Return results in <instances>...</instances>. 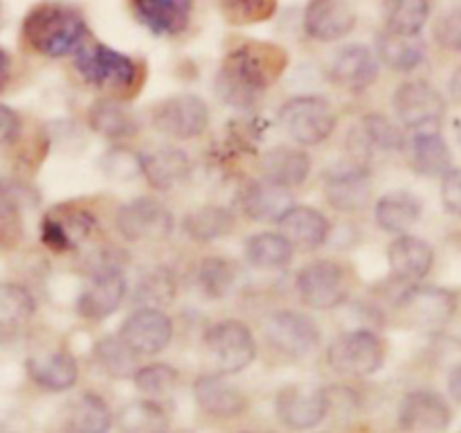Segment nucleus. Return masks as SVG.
<instances>
[{"instance_id": "f257e3e1", "label": "nucleus", "mask_w": 461, "mask_h": 433, "mask_svg": "<svg viewBox=\"0 0 461 433\" xmlns=\"http://www.w3.org/2000/svg\"><path fill=\"white\" fill-rule=\"evenodd\" d=\"M288 52L270 41H243L225 54L216 75V93L232 106L248 108L284 75Z\"/></svg>"}, {"instance_id": "f03ea898", "label": "nucleus", "mask_w": 461, "mask_h": 433, "mask_svg": "<svg viewBox=\"0 0 461 433\" xmlns=\"http://www.w3.org/2000/svg\"><path fill=\"white\" fill-rule=\"evenodd\" d=\"M21 41L39 57H70L90 41L88 18L84 9L68 0H41L23 18Z\"/></svg>"}, {"instance_id": "7ed1b4c3", "label": "nucleus", "mask_w": 461, "mask_h": 433, "mask_svg": "<svg viewBox=\"0 0 461 433\" xmlns=\"http://www.w3.org/2000/svg\"><path fill=\"white\" fill-rule=\"evenodd\" d=\"M72 57L81 79L106 93L129 95L142 81V66L131 54L99 41H86Z\"/></svg>"}, {"instance_id": "20e7f679", "label": "nucleus", "mask_w": 461, "mask_h": 433, "mask_svg": "<svg viewBox=\"0 0 461 433\" xmlns=\"http://www.w3.org/2000/svg\"><path fill=\"white\" fill-rule=\"evenodd\" d=\"M203 350L210 361L212 373L237 374L255 361L257 341L246 323L237 318H225L205 329Z\"/></svg>"}, {"instance_id": "39448f33", "label": "nucleus", "mask_w": 461, "mask_h": 433, "mask_svg": "<svg viewBox=\"0 0 461 433\" xmlns=\"http://www.w3.org/2000/svg\"><path fill=\"white\" fill-rule=\"evenodd\" d=\"M295 291L309 309L329 311L345 305L351 291L349 271L342 262L313 260L302 266L295 278Z\"/></svg>"}, {"instance_id": "423d86ee", "label": "nucleus", "mask_w": 461, "mask_h": 433, "mask_svg": "<svg viewBox=\"0 0 461 433\" xmlns=\"http://www.w3.org/2000/svg\"><path fill=\"white\" fill-rule=\"evenodd\" d=\"M387 347L381 334L372 329H351L331 341L327 361L338 374L345 377H369L385 364Z\"/></svg>"}, {"instance_id": "0eeeda50", "label": "nucleus", "mask_w": 461, "mask_h": 433, "mask_svg": "<svg viewBox=\"0 0 461 433\" xmlns=\"http://www.w3.org/2000/svg\"><path fill=\"white\" fill-rule=\"evenodd\" d=\"M279 122L297 144L313 147L336 131L338 117L329 99L320 95H300L279 108Z\"/></svg>"}, {"instance_id": "6e6552de", "label": "nucleus", "mask_w": 461, "mask_h": 433, "mask_svg": "<svg viewBox=\"0 0 461 433\" xmlns=\"http://www.w3.org/2000/svg\"><path fill=\"white\" fill-rule=\"evenodd\" d=\"M264 334L275 350L293 359L313 355L322 341L318 323L309 314L295 309H277L266 316Z\"/></svg>"}, {"instance_id": "1a4fd4ad", "label": "nucleus", "mask_w": 461, "mask_h": 433, "mask_svg": "<svg viewBox=\"0 0 461 433\" xmlns=\"http://www.w3.org/2000/svg\"><path fill=\"white\" fill-rule=\"evenodd\" d=\"M153 126L174 140H194L210 126V106L192 93L171 95L153 106Z\"/></svg>"}, {"instance_id": "9d476101", "label": "nucleus", "mask_w": 461, "mask_h": 433, "mask_svg": "<svg viewBox=\"0 0 461 433\" xmlns=\"http://www.w3.org/2000/svg\"><path fill=\"white\" fill-rule=\"evenodd\" d=\"M401 124L414 131H437L446 115V102L439 90L423 79L403 81L392 99Z\"/></svg>"}, {"instance_id": "9b49d317", "label": "nucleus", "mask_w": 461, "mask_h": 433, "mask_svg": "<svg viewBox=\"0 0 461 433\" xmlns=\"http://www.w3.org/2000/svg\"><path fill=\"white\" fill-rule=\"evenodd\" d=\"M115 226L129 242H162L174 230V216L158 198L138 197L117 207Z\"/></svg>"}, {"instance_id": "f8f14e48", "label": "nucleus", "mask_w": 461, "mask_h": 433, "mask_svg": "<svg viewBox=\"0 0 461 433\" xmlns=\"http://www.w3.org/2000/svg\"><path fill=\"white\" fill-rule=\"evenodd\" d=\"M138 25L160 39H180L194 23V0H126Z\"/></svg>"}, {"instance_id": "ddd939ff", "label": "nucleus", "mask_w": 461, "mask_h": 433, "mask_svg": "<svg viewBox=\"0 0 461 433\" xmlns=\"http://www.w3.org/2000/svg\"><path fill=\"white\" fill-rule=\"evenodd\" d=\"M457 309V298L439 287H410L399 298V311L405 323L435 332L450 323Z\"/></svg>"}, {"instance_id": "4468645a", "label": "nucleus", "mask_w": 461, "mask_h": 433, "mask_svg": "<svg viewBox=\"0 0 461 433\" xmlns=\"http://www.w3.org/2000/svg\"><path fill=\"white\" fill-rule=\"evenodd\" d=\"M97 230V219L77 206H59L43 216L41 239L54 253L75 251L84 246Z\"/></svg>"}, {"instance_id": "2eb2a0df", "label": "nucleus", "mask_w": 461, "mask_h": 433, "mask_svg": "<svg viewBox=\"0 0 461 433\" xmlns=\"http://www.w3.org/2000/svg\"><path fill=\"white\" fill-rule=\"evenodd\" d=\"M358 25V14L349 0H309L302 14V27L311 41L336 43Z\"/></svg>"}, {"instance_id": "dca6fc26", "label": "nucleus", "mask_w": 461, "mask_h": 433, "mask_svg": "<svg viewBox=\"0 0 461 433\" xmlns=\"http://www.w3.org/2000/svg\"><path fill=\"white\" fill-rule=\"evenodd\" d=\"M324 197L338 212H363L372 203V179L369 170L358 161L333 167L324 176Z\"/></svg>"}, {"instance_id": "f3484780", "label": "nucleus", "mask_w": 461, "mask_h": 433, "mask_svg": "<svg viewBox=\"0 0 461 433\" xmlns=\"http://www.w3.org/2000/svg\"><path fill=\"white\" fill-rule=\"evenodd\" d=\"M126 298L124 269L95 271L86 275V287L77 298V311L88 320H104L120 309Z\"/></svg>"}, {"instance_id": "a211bd4d", "label": "nucleus", "mask_w": 461, "mask_h": 433, "mask_svg": "<svg viewBox=\"0 0 461 433\" xmlns=\"http://www.w3.org/2000/svg\"><path fill=\"white\" fill-rule=\"evenodd\" d=\"M120 336L140 356H151L169 345L174 336V323L160 307H140L122 323Z\"/></svg>"}, {"instance_id": "6ab92c4d", "label": "nucleus", "mask_w": 461, "mask_h": 433, "mask_svg": "<svg viewBox=\"0 0 461 433\" xmlns=\"http://www.w3.org/2000/svg\"><path fill=\"white\" fill-rule=\"evenodd\" d=\"M329 392L315 386H286L277 397V415L293 431H306L329 413Z\"/></svg>"}, {"instance_id": "aec40b11", "label": "nucleus", "mask_w": 461, "mask_h": 433, "mask_svg": "<svg viewBox=\"0 0 461 433\" xmlns=\"http://www.w3.org/2000/svg\"><path fill=\"white\" fill-rule=\"evenodd\" d=\"M450 419L448 401L435 391L408 392L399 406V427L405 433H441Z\"/></svg>"}, {"instance_id": "412c9836", "label": "nucleus", "mask_w": 461, "mask_h": 433, "mask_svg": "<svg viewBox=\"0 0 461 433\" xmlns=\"http://www.w3.org/2000/svg\"><path fill=\"white\" fill-rule=\"evenodd\" d=\"M333 84L349 90H365L378 79V59L374 50L363 43L342 45L329 63Z\"/></svg>"}, {"instance_id": "4be33fe9", "label": "nucleus", "mask_w": 461, "mask_h": 433, "mask_svg": "<svg viewBox=\"0 0 461 433\" xmlns=\"http://www.w3.org/2000/svg\"><path fill=\"white\" fill-rule=\"evenodd\" d=\"M277 226L288 244L300 251H315L324 246L331 235V224L327 216L311 206H291L279 216Z\"/></svg>"}, {"instance_id": "5701e85b", "label": "nucleus", "mask_w": 461, "mask_h": 433, "mask_svg": "<svg viewBox=\"0 0 461 433\" xmlns=\"http://www.w3.org/2000/svg\"><path fill=\"white\" fill-rule=\"evenodd\" d=\"M198 406L214 418H237L246 410L248 400L243 391L225 379V374L205 373L194 382Z\"/></svg>"}, {"instance_id": "b1692460", "label": "nucleus", "mask_w": 461, "mask_h": 433, "mask_svg": "<svg viewBox=\"0 0 461 433\" xmlns=\"http://www.w3.org/2000/svg\"><path fill=\"white\" fill-rule=\"evenodd\" d=\"M387 260L396 280L401 282H417L430 273L435 264V251L428 242L414 235H399L387 248Z\"/></svg>"}, {"instance_id": "393cba45", "label": "nucleus", "mask_w": 461, "mask_h": 433, "mask_svg": "<svg viewBox=\"0 0 461 433\" xmlns=\"http://www.w3.org/2000/svg\"><path fill=\"white\" fill-rule=\"evenodd\" d=\"M189 156L178 147L162 144L140 153V170L147 183L156 189H171L189 176Z\"/></svg>"}, {"instance_id": "a878e982", "label": "nucleus", "mask_w": 461, "mask_h": 433, "mask_svg": "<svg viewBox=\"0 0 461 433\" xmlns=\"http://www.w3.org/2000/svg\"><path fill=\"white\" fill-rule=\"evenodd\" d=\"M311 156L300 147H273L261 158V179L279 185L284 189L297 188L304 183L311 174Z\"/></svg>"}, {"instance_id": "bb28decb", "label": "nucleus", "mask_w": 461, "mask_h": 433, "mask_svg": "<svg viewBox=\"0 0 461 433\" xmlns=\"http://www.w3.org/2000/svg\"><path fill=\"white\" fill-rule=\"evenodd\" d=\"M27 373L36 386L45 391L61 392L68 391L77 383L79 377V365L72 352L68 350H50L39 352V355L27 359Z\"/></svg>"}, {"instance_id": "cd10ccee", "label": "nucleus", "mask_w": 461, "mask_h": 433, "mask_svg": "<svg viewBox=\"0 0 461 433\" xmlns=\"http://www.w3.org/2000/svg\"><path fill=\"white\" fill-rule=\"evenodd\" d=\"M426 41L421 34H399L381 30L376 34V59L396 72H412L426 61Z\"/></svg>"}, {"instance_id": "c85d7f7f", "label": "nucleus", "mask_w": 461, "mask_h": 433, "mask_svg": "<svg viewBox=\"0 0 461 433\" xmlns=\"http://www.w3.org/2000/svg\"><path fill=\"white\" fill-rule=\"evenodd\" d=\"M243 212L255 221H277L288 207L293 206V198L288 189L270 183V180H248L239 194Z\"/></svg>"}, {"instance_id": "c756f323", "label": "nucleus", "mask_w": 461, "mask_h": 433, "mask_svg": "<svg viewBox=\"0 0 461 433\" xmlns=\"http://www.w3.org/2000/svg\"><path fill=\"white\" fill-rule=\"evenodd\" d=\"M410 165L421 176H441L453 170V153L444 135L437 131H417L410 140Z\"/></svg>"}, {"instance_id": "7c9ffc66", "label": "nucleus", "mask_w": 461, "mask_h": 433, "mask_svg": "<svg viewBox=\"0 0 461 433\" xmlns=\"http://www.w3.org/2000/svg\"><path fill=\"white\" fill-rule=\"evenodd\" d=\"M90 129L108 140L133 138L140 131V120L124 102L115 97H102L88 111Z\"/></svg>"}, {"instance_id": "2f4dec72", "label": "nucleus", "mask_w": 461, "mask_h": 433, "mask_svg": "<svg viewBox=\"0 0 461 433\" xmlns=\"http://www.w3.org/2000/svg\"><path fill=\"white\" fill-rule=\"evenodd\" d=\"M421 210V198L405 189H396V192H387L385 197L378 198L374 215H376L378 228L390 235H403L405 230L417 224Z\"/></svg>"}, {"instance_id": "473e14b6", "label": "nucleus", "mask_w": 461, "mask_h": 433, "mask_svg": "<svg viewBox=\"0 0 461 433\" xmlns=\"http://www.w3.org/2000/svg\"><path fill=\"white\" fill-rule=\"evenodd\" d=\"M113 427V410L106 400L95 392H84L68 406L63 419L66 433H108Z\"/></svg>"}, {"instance_id": "72a5a7b5", "label": "nucleus", "mask_w": 461, "mask_h": 433, "mask_svg": "<svg viewBox=\"0 0 461 433\" xmlns=\"http://www.w3.org/2000/svg\"><path fill=\"white\" fill-rule=\"evenodd\" d=\"M351 138H356L354 152L358 149V153H369L374 149H378V152H401L405 147L403 131L383 113H367L360 120L358 129H354Z\"/></svg>"}, {"instance_id": "f704fd0d", "label": "nucleus", "mask_w": 461, "mask_h": 433, "mask_svg": "<svg viewBox=\"0 0 461 433\" xmlns=\"http://www.w3.org/2000/svg\"><path fill=\"white\" fill-rule=\"evenodd\" d=\"M183 230L192 242L210 244L216 239L225 237L234 230V215L223 206H207L196 207L187 212L183 219Z\"/></svg>"}, {"instance_id": "c9c22d12", "label": "nucleus", "mask_w": 461, "mask_h": 433, "mask_svg": "<svg viewBox=\"0 0 461 433\" xmlns=\"http://www.w3.org/2000/svg\"><path fill=\"white\" fill-rule=\"evenodd\" d=\"M95 361L113 379H133L140 368V355L120 336L111 334L95 343Z\"/></svg>"}, {"instance_id": "e433bc0d", "label": "nucleus", "mask_w": 461, "mask_h": 433, "mask_svg": "<svg viewBox=\"0 0 461 433\" xmlns=\"http://www.w3.org/2000/svg\"><path fill=\"white\" fill-rule=\"evenodd\" d=\"M293 255H295V248L288 244V239L282 233H259L252 235L246 242V260L255 269H284V266L291 264Z\"/></svg>"}, {"instance_id": "4c0bfd02", "label": "nucleus", "mask_w": 461, "mask_h": 433, "mask_svg": "<svg viewBox=\"0 0 461 433\" xmlns=\"http://www.w3.org/2000/svg\"><path fill=\"white\" fill-rule=\"evenodd\" d=\"M385 30L399 34H421L430 18V0H381Z\"/></svg>"}, {"instance_id": "58836bf2", "label": "nucleus", "mask_w": 461, "mask_h": 433, "mask_svg": "<svg viewBox=\"0 0 461 433\" xmlns=\"http://www.w3.org/2000/svg\"><path fill=\"white\" fill-rule=\"evenodd\" d=\"M122 433H165L167 431V415L156 401L138 400L126 404L120 410Z\"/></svg>"}, {"instance_id": "ea45409f", "label": "nucleus", "mask_w": 461, "mask_h": 433, "mask_svg": "<svg viewBox=\"0 0 461 433\" xmlns=\"http://www.w3.org/2000/svg\"><path fill=\"white\" fill-rule=\"evenodd\" d=\"M237 278V266L221 255H210L198 264L196 284L205 298H223Z\"/></svg>"}, {"instance_id": "a19ab883", "label": "nucleus", "mask_w": 461, "mask_h": 433, "mask_svg": "<svg viewBox=\"0 0 461 433\" xmlns=\"http://www.w3.org/2000/svg\"><path fill=\"white\" fill-rule=\"evenodd\" d=\"M36 300L23 284H0V327H16L34 316Z\"/></svg>"}, {"instance_id": "79ce46f5", "label": "nucleus", "mask_w": 461, "mask_h": 433, "mask_svg": "<svg viewBox=\"0 0 461 433\" xmlns=\"http://www.w3.org/2000/svg\"><path fill=\"white\" fill-rule=\"evenodd\" d=\"M279 0H219L225 23L234 27L259 25L277 14Z\"/></svg>"}, {"instance_id": "37998d69", "label": "nucleus", "mask_w": 461, "mask_h": 433, "mask_svg": "<svg viewBox=\"0 0 461 433\" xmlns=\"http://www.w3.org/2000/svg\"><path fill=\"white\" fill-rule=\"evenodd\" d=\"M176 298V280L169 271L156 269L144 275L135 289V302L142 307H162Z\"/></svg>"}, {"instance_id": "c03bdc74", "label": "nucleus", "mask_w": 461, "mask_h": 433, "mask_svg": "<svg viewBox=\"0 0 461 433\" xmlns=\"http://www.w3.org/2000/svg\"><path fill=\"white\" fill-rule=\"evenodd\" d=\"M133 382L138 391L149 397H165L178 386V370L171 368L169 364H149L140 365L138 373L133 374Z\"/></svg>"}, {"instance_id": "a18cd8bd", "label": "nucleus", "mask_w": 461, "mask_h": 433, "mask_svg": "<svg viewBox=\"0 0 461 433\" xmlns=\"http://www.w3.org/2000/svg\"><path fill=\"white\" fill-rule=\"evenodd\" d=\"M21 198L0 183V244L12 246L21 237Z\"/></svg>"}, {"instance_id": "49530a36", "label": "nucleus", "mask_w": 461, "mask_h": 433, "mask_svg": "<svg viewBox=\"0 0 461 433\" xmlns=\"http://www.w3.org/2000/svg\"><path fill=\"white\" fill-rule=\"evenodd\" d=\"M102 170L106 171L111 179H133V176L142 174V170H140V153L131 152L129 147H113L111 152L104 153Z\"/></svg>"}, {"instance_id": "de8ad7c7", "label": "nucleus", "mask_w": 461, "mask_h": 433, "mask_svg": "<svg viewBox=\"0 0 461 433\" xmlns=\"http://www.w3.org/2000/svg\"><path fill=\"white\" fill-rule=\"evenodd\" d=\"M432 36L448 52H461V5L441 14L432 25Z\"/></svg>"}, {"instance_id": "09e8293b", "label": "nucleus", "mask_w": 461, "mask_h": 433, "mask_svg": "<svg viewBox=\"0 0 461 433\" xmlns=\"http://www.w3.org/2000/svg\"><path fill=\"white\" fill-rule=\"evenodd\" d=\"M441 201H444L446 210L461 216V170H455L453 167V170L444 176Z\"/></svg>"}, {"instance_id": "8fccbe9b", "label": "nucleus", "mask_w": 461, "mask_h": 433, "mask_svg": "<svg viewBox=\"0 0 461 433\" xmlns=\"http://www.w3.org/2000/svg\"><path fill=\"white\" fill-rule=\"evenodd\" d=\"M21 129L23 124L18 113L14 108L0 104V147H9V144L16 143L18 135H21Z\"/></svg>"}, {"instance_id": "3c124183", "label": "nucleus", "mask_w": 461, "mask_h": 433, "mask_svg": "<svg viewBox=\"0 0 461 433\" xmlns=\"http://www.w3.org/2000/svg\"><path fill=\"white\" fill-rule=\"evenodd\" d=\"M14 75V61H12V54L7 52L5 48H0V93L9 86Z\"/></svg>"}, {"instance_id": "603ef678", "label": "nucleus", "mask_w": 461, "mask_h": 433, "mask_svg": "<svg viewBox=\"0 0 461 433\" xmlns=\"http://www.w3.org/2000/svg\"><path fill=\"white\" fill-rule=\"evenodd\" d=\"M448 391H450V395H453V400L459 401V404H461V364L455 365L453 373H450Z\"/></svg>"}, {"instance_id": "864d4df0", "label": "nucleus", "mask_w": 461, "mask_h": 433, "mask_svg": "<svg viewBox=\"0 0 461 433\" xmlns=\"http://www.w3.org/2000/svg\"><path fill=\"white\" fill-rule=\"evenodd\" d=\"M448 90H450V95H453L455 102L461 104V66L453 72V77H450Z\"/></svg>"}, {"instance_id": "5fc2aeb1", "label": "nucleus", "mask_w": 461, "mask_h": 433, "mask_svg": "<svg viewBox=\"0 0 461 433\" xmlns=\"http://www.w3.org/2000/svg\"><path fill=\"white\" fill-rule=\"evenodd\" d=\"M457 131H459V140H461V120H459V124H457Z\"/></svg>"}, {"instance_id": "6e6d98bb", "label": "nucleus", "mask_w": 461, "mask_h": 433, "mask_svg": "<svg viewBox=\"0 0 461 433\" xmlns=\"http://www.w3.org/2000/svg\"><path fill=\"white\" fill-rule=\"evenodd\" d=\"M250 433H257V431H250Z\"/></svg>"}]
</instances>
